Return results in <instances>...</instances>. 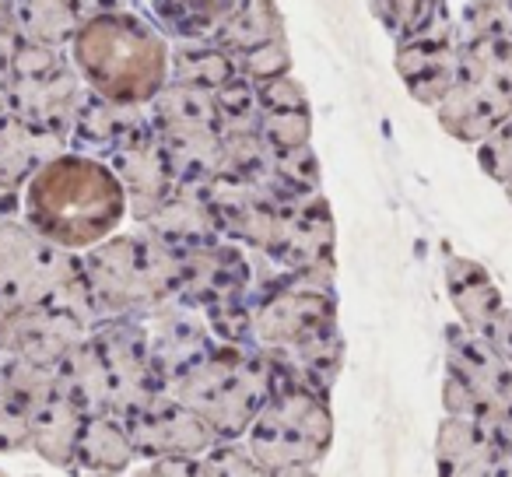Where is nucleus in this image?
<instances>
[{"label":"nucleus","mask_w":512,"mask_h":477,"mask_svg":"<svg viewBox=\"0 0 512 477\" xmlns=\"http://www.w3.org/2000/svg\"><path fill=\"white\" fill-rule=\"evenodd\" d=\"M495 435L470 418H449L439 435L442 477H491Z\"/></svg>","instance_id":"7"},{"label":"nucleus","mask_w":512,"mask_h":477,"mask_svg":"<svg viewBox=\"0 0 512 477\" xmlns=\"http://www.w3.org/2000/svg\"><path fill=\"white\" fill-rule=\"evenodd\" d=\"M186 8H207V11H214L221 4V0H183Z\"/></svg>","instance_id":"13"},{"label":"nucleus","mask_w":512,"mask_h":477,"mask_svg":"<svg viewBox=\"0 0 512 477\" xmlns=\"http://www.w3.org/2000/svg\"><path fill=\"white\" fill-rule=\"evenodd\" d=\"M74 64L81 78L116 106L155 99L169 71L162 36L127 11L88 18L74 36Z\"/></svg>","instance_id":"2"},{"label":"nucleus","mask_w":512,"mask_h":477,"mask_svg":"<svg viewBox=\"0 0 512 477\" xmlns=\"http://www.w3.org/2000/svg\"><path fill=\"white\" fill-rule=\"evenodd\" d=\"M372 11L400 39L418 36L435 22H442V0H372Z\"/></svg>","instance_id":"9"},{"label":"nucleus","mask_w":512,"mask_h":477,"mask_svg":"<svg viewBox=\"0 0 512 477\" xmlns=\"http://www.w3.org/2000/svg\"><path fill=\"white\" fill-rule=\"evenodd\" d=\"M481 165L509 186V197H512V120L502 123L495 134H488V144L481 148Z\"/></svg>","instance_id":"11"},{"label":"nucleus","mask_w":512,"mask_h":477,"mask_svg":"<svg viewBox=\"0 0 512 477\" xmlns=\"http://www.w3.org/2000/svg\"><path fill=\"white\" fill-rule=\"evenodd\" d=\"M481 337L491 344V351H495L502 362L512 365V309H502V313L491 320V327L484 330Z\"/></svg>","instance_id":"12"},{"label":"nucleus","mask_w":512,"mask_h":477,"mask_svg":"<svg viewBox=\"0 0 512 477\" xmlns=\"http://www.w3.org/2000/svg\"><path fill=\"white\" fill-rule=\"evenodd\" d=\"M456 64H460V50H456V36L449 32L446 18L418 36L400 39L397 67L411 85L414 99L428 102V106H439L449 95Z\"/></svg>","instance_id":"6"},{"label":"nucleus","mask_w":512,"mask_h":477,"mask_svg":"<svg viewBox=\"0 0 512 477\" xmlns=\"http://www.w3.org/2000/svg\"><path fill=\"white\" fill-rule=\"evenodd\" d=\"M330 442V418L323 400L306 386H288L260 407L249 425V460L281 474L320 460Z\"/></svg>","instance_id":"5"},{"label":"nucleus","mask_w":512,"mask_h":477,"mask_svg":"<svg viewBox=\"0 0 512 477\" xmlns=\"http://www.w3.org/2000/svg\"><path fill=\"white\" fill-rule=\"evenodd\" d=\"M183 407H190L211 432L235 435L253 425L271 393L267 362L239 355H207L183 376Z\"/></svg>","instance_id":"4"},{"label":"nucleus","mask_w":512,"mask_h":477,"mask_svg":"<svg viewBox=\"0 0 512 477\" xmlns=\"http://www.w3.org/2000/svg\"><path fill=\"white\" fill-rule=\"evenodd\" d=\"M449 295H453V306L460 313L463 327L477 337L505 309L502 299H498V288L491 285L488 271L470 264V260H449Z\"/></svg>","instance_id":"8"},{"label":"nucleus","mask_w":512,"mask_h":477,"mask_svg":"<svg viewBox=\"0 0 512 477\" xmlns=\"http://www.w3.org/2000/svg\"><path fill=\"white\" fill-rule=\"evenodd\" d=\"M470 43H481V39H491V43H512V0H481L470 15Z\"/></svg>","instance_id":"10"},{"label":"nucleus","mask_w":512,"mask_h":477,"mask_svg":"<svg viewBox=\"0 0 512 477\" xmlns=\"http://www.w3.org/2000/svg\"><path fill=\"white\" fill-rule=\"evenodd\" d=\"M442 127L456 137L477 141L495 134L512 120V43H467L460 50L456 78L449 95L439 102Z\"/></svg>","instance_id":"3"},{"label":"nucleus","mask_w":512,"mask_h":477,"mask_svg":"<svg viewBox=\"0 0 512 477\" xmlns=\"http://www.w3.org/2000/svg\"><path fill=\"white\" fill-rule=\"evenodd\" d=\"M127 211L123 183L92 158L67 155L43 165L25 190V218L43 239L85 250L106 239Z\"/></svg>","instance_id":"1"}]
</instances>
